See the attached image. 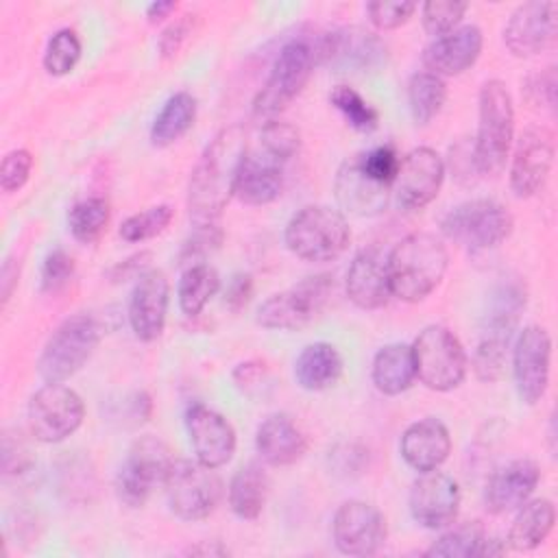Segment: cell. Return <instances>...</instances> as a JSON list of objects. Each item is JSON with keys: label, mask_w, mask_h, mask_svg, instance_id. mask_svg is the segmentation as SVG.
Returning a JSON list of instances; mask_svg holds the SVG:
<instances>
[{"label": "cell", "mask_w": 558, "mask_h": 558, "mask_svg": "<svg viewBox=\"0 0 558 558\" xmlns=\"http://www.w3.org/2000/svg\"><path fill=\"white\" fill-rule=\"evenodd\" d=\"M255 447L264 462L272 466H288L305 456L307 438L290 416L270 414L257 427Z\"/></svg>", "instance_id": "27"}, {"label": "cell", "mask_w": 558, "mask_h": 558, "mask_svg": "<svg viewBox=\"0 0 558 558\" xmlns=\"http://www.w3.org/2000/svg\"><path fill=\"white\" fill-rule=\"evenodd\" d=\"M523 307H525V290L519 283H504L493 296L490 310L484 318L482 338L510 342Z\"/></svg>", "instance_id": "34"}, {"label": "cell", "mask_w": 558, "mask_h": 558, "mask_svg": "<svg viewBox=\"0 0 558 558\" xmlns=\"http://www.w3.org/2000/svg\"><path fill=\"white\" fill-rule=\"evenodd\" d=\"M316 65L314 41L294 37L279 50L272 70L253 100V113L264 120H275L305 87Z\"/></svg>", "instance_id": "6"}, {"label": "cell", "mask_w": 558, "mask_h": 558, "mask_svg": "<svg viewBox=\"0 0 558 558\" xmlns=\"http://www.w3.org/2000/svg\"><path fill=\"white\" fill-rule=\"evenodd\" d=\"M185 427L194 456L201 464L220 469L233 458L238 445L235 429L220 412L205 403H192L185 410Z\"/></svg>", "instance_id": "20"}, {"label": "cell", "mask_w": 558, "mask_h": 558, "mask_svg": "<svg viewBox=\"0 0 558 558\" xmlns=\"http://www.w3.org/2000/svg\"><path fill=\"white\" fill-rule=\"evenodd\" d=\"M556 72L554 68H547L545 72L532 76L527 81V98L532 105H538V107H554L556 102Z\"/></svg>", "instance_id": "49"}, {"label": "cell", "mask_w": 558, "mask_h": 558, "mask_svg": "<svg viewBox=\"0 0 558 558\" xmlns=\"http://www.w3.org/2000/svg\"><path fill=\"white\" fill-rule=\"evenodd\" d=\"M466 9H469V4L458 2V0H429L421 7L423 28L434 37L447 35L458 28Z\"/></svg>", "instance_id": "43"}, {"label": "cell", "mask_w": 558, "mask_h": 558, "mask_svg": "<svg viewBox=\"0 0 558 558\" xmlns=\"http://www.w3.org/2000/svg\"><path fill=\"white\" fill-rule=\"evenodd\" d=\"M357 157H360L362 168L375 181H379L384 185H390V187L395 185V179H397V172H399V166H401V157L395 150V146L381 144V146H375L371 150L357 153Z\"/></svg>", "instance_id": "45"}, {"label": "cell", "mask_w": 558, "mask_h": 558, "mask_svg": "<svg viewBox=\"0 0 558 558\" xmlns=\"http://www.w3.org/2000/svg\"><path fill=\"white\" fill-rule=\"evenodd\" d=\"M244 157L246 135L240 124L220 129L201 153L187 192L190 220L196 231L220 227V216L235 194V181Z\"/></svg>", "instance_id": "1"}, {"label": "cell", "mask_w": 558, "mask_h": 558, "mask_svg": "<svg viewBox=\"0 0 558 558\" xmlns=\"http://www.w3.org/2000/svg\"><path fill=\"white\" fill-rule=\"evenodd\" d=\"M416 9L418 4L408 0H375L366 4L368 20L379 31H395L403 26L414 15Z\"/></svg>", "instance_id": "46"}, {"label": "cell", "mask_w": 558, "mask_h": 558, "mask_svg": "<svg viewBox=\"0 0 558 558\" xmlns=\"http://www.w3.org/2000/svg\"><path fill=\"white\" fill-rule=\"evenodd\" d=\"M486 530L480 521H466L442 532L425 551V556H442V558H473L482 556V547L486 541Z\"/></svg>", "instance_id": "37"}, {"label": "cell", "mask_w": 558, "mask_h": 558, "mask_svg": "<svg viewBox=\"0 0 558 558\" xmlns=\"http://www.w3.org/2000/svg\"><path fill=\"white\" fill-rule=\"evenodd\" d=\"M283 190V170L281 163L268 155H248L244 157L238 181L235 196L246 205H268Z\"/></svg>", "instance_id": "28"}, {"label": "cell", "mask_w": 558, "mask_h": 558, "mask_svg": "<svg viewBox=\"0 0 558 558\" xmlns=\"http://www.w3.org/2000/svg\"><path fill=\"white\" fill-rule=\"evenodd\" d=\"M11 270H13V262L7 259L4 266H2V301L4 303L9 301V296L13 292V286H15V279H17V270L15 272H11Z\"/></svg>", "instance_id": "53"}, {"label": "cell", "mask_w": 558, "mask_h": 558, "mask_svg": "<svg viewBox=\"0 0 558 558\" xmlns=\"http://www.w3.org/2000/svg\"><path fill=\"white\" fill-rule=\"evenodd\" d=\"M109 203L100 196H89L72 205V209L68 211V227L74 240L89 244L100 238V233L109 225Z\"/></svg>", "instance_id": "38"}, {"label": "cell", "mask_w": 558, "mask_h": 558, "mask_svg": "<svg viewBox=\"0 0 558 558\" xmlns=\"http://www.w3.org/2000/svg\"><path fill=\"white\" fill-rule=\"evenodd\" d=\"M270 495V475L268 471L257 464V462H248L244 466H240L231 482H229V508L235 517L253 521L262 514L266 501Z\"/></svg>", "instance_id": "30"}, {"label": "cell", "mask_w": 558, "mask_h": 558, "mask_svg": "<svg viewBox=\"0 0 558 558\" xmlns=\"http://www.w3.org/2000/svg\"><path fill=\"white\" fill-rule=\"evenodd\" d=\"M174 9H177V4L172 0H157L146 7V17H148V22L157 24V22H163L166 17H170V13Z\"/></svg>", "instance_id": "52"}, {"label": "cell", "mask_w": 558, "mask_h": 558, "mask_svg": "<svg viewBox=\"0 0 558 558\" xmlns=\"http://www.w3.org/2000/svg\"><path fill=\"white\" fill-rule=\"evenodd\" d=\"M418 381L436 392L458 388L466 375V353L453 331L442 325H427L412 344Z\"/></svg>", "instance_id": "7"}, {"label": "cell", "mask_w": 558, "mask_h": 558, "mask_svg": "<svg viewBox=\"0 0 558 558\" xmlns=\"http://www.w3.org/2000/svg\"><path fill=\"white\" fill-rule=\"evenodd\" d=\"M342 377V355L331 342H312L294 360V379L310 392H320Z\"/></svg>", "instance_id": "29"}, {"label": "cell", "mask_w": 558, "mask_h": 558, "mask_svg": "<svg viewBox=\"0 0 558 558\" xmlns=\"http://www.w3.org/2000/svg\"><path fill=\"white\" fill-rule=\"evenodd\" d=\"M102 336L100 323L89 314L65 318L44 344L37 373L46 384H63L92 357Z\"/></svg>", "instance_id": "5"}, {"label": "cell", "mask_w": 558, "mask_h": 558, "mask_svg": "<svg viewBox=\"0 0 558 558\" xmlns=\"http://www.w3.org/2000/svg\"><path fill=\"white\" fill-rule=\"evenodd\" d=\"M163 486L170 510L183 521L207 519L222 497V482L216 469L198 460H174Z\"/></svg>", "instance_id": "11"}, {"label": "cell", "mask_w": 558, "mask_h": 558, "mask_svg": "<svg viewBox=\"0 0 558 558\" xmlns=\"http://www.w3.org/2000/svg\"><path fill=\"white\" fill-rule=\"evenodd\" d=\"M201 551H203V554H216V556H225V554H227V549H225V547H218V545H216L214 549L207 547V545H205V547H192V549H190V554H201Z\"/></svg>", "instance_id": "54"}, {"label": "cell", "mask_w": 558, "mask_h": 558, "mask_svg": "<svg viewBox=\"0 0 558 558\" xmlns=\"http://www.w3.org/2000/svg\"><path fill=\"white\" fill-rule=\"evenodd\" d=\"M333 192L342 214L368 218V216L381 214L388 207L392 187L375 181L362 168L360 157L353 155L338 168Z\"/></svg>", "instance_id": "21"}, {"label": "cell", "mask_w": 558, "mask_h": 558, "mask_svg": "<svg viewBox=\"0 0 558 558\" xmlns=\"http://www.w3.org/2000/svg\"><path fill=\"white\" fill-rule=\"evenodd\" d=\"M551 338L538 325H527L512 349V375L521 401L534 405L543 399L549 384Z\"/></svg>", "instance_id": "15"}, {"label": "cell", "mask_w": 558, "mask_h": 558, "mask_svg": "<svg viewBox=\"0 0 558 558\" xmlns=\"http://www.w3.org/2000/svg\"><path fill=\"white\" fill-rule=\"evenodd\" d=\"M556 508L549 499H527L517 508V514L510 523L506 545L512 551L536 549L554 530Z\"/></svg>", "instance_id": "32"}, {"label": "cell", "mask_w": 558, "mask_h": 558, "mask_svg": "<svg viewBox=\"0 0 558 558\" xmlns=\"http://www.w3.org/2000/svg\"><path fill=\"white\" fill-rule=\"evenodd\" d=\"M286 246L305 262H331L351 240L344 214L329 205H305L286 225Z\"/></svg>", "instance_id": "4"}, {"label": "cell", "mask_w": 558, "mask_h": 558, "mask_svg": "<svg viewBox=\"0 0 558 558\" xmlns=\"http://www.w3.org/2000/svg\"><path fill=\"white\" fill-rule=\"evenodd\" d=\"M329 275H312L301 279L296 286L268 296L257 307V325L264 329L296 331L307 327L327 305L331 294Z\"/></svg>", "instance_id": "8"}, {"label": "cell", "mask_w": 558, "mask_h": 558, "mask_svg": "<svg viewBox=\"0 0 558 558\" xmlns=\"http://www.w3.org/2000/svg\"><path fill=\"white\" fill-rule=\"evenodd\" d=\"M514 137V107L506 83L490 78L477 96V133L473 163L480 174L497 177L508 161Z\"/></svg>", "instance_id": "3"}, {"label": "cell", "mask_w": 558, "mask_h": 558, "mask_svg": "<svg viewBox=\"0 0 558 558\" xmlns=\"http://www.w3.org/2000/svg\"><path fill=\"white\" fill-rule=\"evenodd\" d=\"M347 296L362 310H377L392 296L388 279V253L368 246L355 253L347 270Z\"/></svg>", "instance_id": "24"}, {"label": "cell", "mask_w": 558, "mask_h": 558, "mask_svg": "<svg viewBox=\"0 0 558 558\" xmlns=\"http://www.w3.org/2000/svg\"><path fill=\"white\" fill-rule=\"evenodd\" d=\"M440 229L449 240L484 251L508 240L512 233V216L493 198H473L449 209L440 220Z\"/></svg>", "instance_id": "9"}, {"label": "cell", "mask_w": 558, "mask_h": 558, "mask_svg": "<svg viewBox=\"0 0 558 558\" xmlns=\"http://www.w3.org/2000/svg\"><path fill=\"white\" fill-rule=\"evenodd\" d=\"M253 294V279L251 275H235L229 286H227V292H225V301L229 307L233 310H240L242 305L248 303Z\"/></svg>", "instance_id": "51"}, {"label": "cell", "mask_w": 558, "mask_h": 558, "mask_svg": "<svg viewBox=\"0 0 558 558\" xmlns=\"http://www.w3.org/2000/svg\"><path fill=\"white\" fill-rule=\"evenodd\" d=\"M484 35L480 26L466 24L436 37L423 50V65L436 76H458L469 70L482 54Z\"/></svg>", "instance_id": "25"}, {"label": "cell", "mask_w": 558, "mask_h": 558, "mask_svg": "<svg viewBox=\"0 0 558 558\" xmlns=\"http://www.w3.org/2000/svg\"><path fill=\"white\" fill-rule=\"evenodd\" d=\"M220 290V277L209 264H192L183 270L177 288L179 307L185 316H198Z\"/></svg>", "instance_id": "35"}, {"label": "cell", "mask_w": 558, "mask_h": 558, "mask_svg": "<svg viewBox=\"0 0 558 558\" xmlns=\"http://www.w3.org/2000/svg\"><path fill=\"white\" fill-rule=\"evenodd\" d=\"M447 100V83L432 72H416L408 83V105L416 124H429Z\"/></svg>", "instance_id": "36"}, {"label": "cell", "mask_w": 558, "mask_h": 558, "mask_svg": "<svg viewBox=\"0 0 558 558\" xmlns=\"http://www.w3.org/2000/svg\"><path fill=\"white\" fill-rule=\"evenodd\" d=\"M259 144L264 155H268L270 159L283 163L290 157H294L301 148V135L296 131V126L281 122V120H268L262 129L259 135Z\"/></svg>", "instance_id": "42"}, {"label": "cell", "mask_w": 558, "mask_h": 558, "mask_svg": "<svg viewBox=\"0 0 558 558\" xmlns=\"http://www.w3.org/2000/svg\"><path fill=\"white\" fill-rule=\"evenodd\" d=\"M192 17L194 15H181L179 20L170 22L161 37H159V52L161 57H174L179 52V48L183 46V41L187 39L190 31H192Z\"/></svg>", "instance_id": "50"}, {"label": "cell", "mask_w": 558, "mask_h": 558, "mask_svg": "<svg viewBox=\"0 0 558 558\" xmlns=\"http://www.w3.org/2000/svg\"><path fill=\"white\" fill-rule=\"evenodd\" d=\"M510 342L482 338L475 353H473V371L482 381H497L504 375L506 357H508Z\"/></svg>", "instance_id": "44"}, {"label": "cell", "mask_w": 558, "mask_h": 558, "mask_svg": "<svg viewBox=\"0 0 558 558\" xmlns=\"http://www.w3.org/2000/svg\"><path fill=\"white\" fill-rule=\"evenodd\" d=\"M541 469L530 458H517L501 464L486 482L484 488V504L493 514L514 512L523 506L534 488L538 486Z\"/></svg>", "instance_id": "23"}, {"label": "cell", "mask_w": 558, "mask_h": 558, "mask_svg": "<svg viewBox=\"0 0 558 558\" xmlns=\"http://www.w3.org/2000/svg\"><path fill=\"white\" fill-rule=\"evenodd\" d=\"M408 508L418 525L427 530L447 527L458 517L460 486L447 473L425 471L410 486Z\"/></svg>", "instance_id": "17"}, {"label": "cell", "mask_w": 558, "mask_h": 558, "mask_svg": "<svg viewBox=\"0 0 558 558\" xmlns=\"http://www.w3.org/2000/svg\"><path fill=\"white\" fill-rule=\"evenodd\" d=\"M371 377L381 395L395 397L405 392L416 379L412 347L403 342L381 347L373 357Z\"/></svg>", "instance_id": "31"}, {"label": "cell", "mask_w": 558, "mask_h": 558, "mask_svg": "<svg viewBox=\"0 0 558 558\" xmlns=\"http://www.w3.org/2000/svg\"><path fill=\"white\" fill-rule=\"evenodd\" d=\"M170 286L161 270H144L129 299V325L137 340L153 342L161 336L168 314Z\"/></svg>", "instance_id": "22"}, {"label": "cell", "mask_w": 558, "mask_h": 558, "mask_svg": "<svg viewBox=\"0 0 558 558\" xmlns=\"http://www.w3.org/2000/svg\"><path fill=\"white\" fill-rule=\"evenodd\" d=\"M449 255L432 233L416 231L401 238L388 253V279L392 296L418 303L438 288L447 272Z\"/></svg>", "instance_id": "2"}, {"label": "cell", "mask_w": 558, "mask_h": 558, "mask_svg": "<svg viewBox=\"0 0 558 558\" xmlns=\"http://www.w3.org/2000/svg\"><path fill=\"white\" fill-rule=\"evenodd\" d=\"M172 216H174V209L170 205H155L144 211H137V214L129 216L126 220H122L120 238L131 244L150 240L168 229Z\"/></svg>", "instance_id": "40"}, {"label": "cell", "mask_w": 558, "mask_h": 558, "mask_svg": "<svg viewBox=\"0 0 558 558\" xmlns=\"http://www.w3.org/2000/svg\"><path fill=\"white\" fill-rule=\"evenodd\" d=\"M556 2H523L519 4L506 28L504 41L514 57H536L554 46L556 39Z\"/></svg>", "instance_id": "19"}, {"label": "cell", "mask_w": 558, "mask_h": 558, "mask_svg": "<svg viewBox=\"0 0 558 558\" xmlns=\"http://www.w3.org/2000/svg\"><path fill=\"white\" fill-rule=\"evenodd\" d=\"M401 458L418 473L438 469L451 453V436L442 421L427 416L405 427L399 442Z\"/></svg>", "instance_id": "26"}, {"label": "cell", "mask_w": 558, "mask_h": 558, "mask_svg": "<svg viewBox=\"0 0 558 558\" xmlns=\"http://www.w3.org/2000/svg\"><path fill=\"white\" fill-rule=\"evenodd\" d=\"M331 534L338 551L347 556H373L386 543V517L371 504L344 501L331 521Z\"/></svg>", "instance_id": "13"}, {"label": "cell", "mask_w": 558, "mask_h": 558, "mask_svg": "<svg viewBox=\"0 0 558 558\" xmlns=\"http://www.w3.org/2000/svg\"><path fill=\"white\" fill-rule=\"evenodd\" d=\"M81 59V39L72 28L57 31L46 46L44 68L52 76H65Z\"/></svg>", "instance_id": "39"}, {"label": "cell", "mask_w": 558, "mask_h": 558, "mask_svg": "<svg viewBox=\"0 0 558 558\" xmlns=\"http://www.w3.org/2000/svg\"><path fill=\"white\" fill-rule=\"evenodd\" d=\"M442 181H445L442 157L429 146L412 148L401 159V166L392 185L397 205L403 211L423 209L438 196Z\"/></svg>", "instance_id": "14"}, {"label": "cell", "mask_w": 558, "mask_h": 558, "mask_svg": "<svg viewBox=\"0 0 558 558\" xmlns=\"http://www.w3.org/2000/svg\"><path fill=\"white\" fill-rule=\"evenodd\" d=\"M72 275H74V259L63 248H54L46 255L41 266V290L57 292L70 281Z\"/></svg>", "instance_id": "48"}, {"label": "cell", "mask_w": 558, "mask_h": 558, "mask_svg": "<svg viewBox=\"0 0 558 558\" xmlns=\"http://www.w3.org/2000/svg\"><path fill=\"white\" fill-rule=\"evenodd\" d=\"M196 120V98L190 92L172 94L150 126V142L155 146H170L183 137Z\"/></svg>", "instance_id": "33"}, {"label": "cell", "mask_w": 558, "mask_h": 558, "mask_svg": "<svg viewBox=\"0 0 558 558\" xmlns=\"http://www.w3.org/2000/svg\"><path fill=\"white\" fill-rule=\"evenodd\" d=\"M331 105L342 113V118L349 122V126H353L355 131H373L377 126V111L349 85H338L333 87V92L329 94Z\"/></svg>", "instance_id": "41"}, {"label": "cell", "mask_w": 558, "mask_h": 558, "mask_svg": "<svg viewBox=\"0 0 558 558\" xmlns=\"http://www.w3.org/2000/svg\"><path fill=\"white\" fill-rule=\"evenodd\" d=\"M174 458L168 445L157 436L137 438L116 475V495L129 508H140L150 497L157 484L166 482V475Z\"/></svg>", "instance_id": "10"}, {"label": "cell", "mask_w": 558, "mask_h": 558, "mask_svg": "<svg viewBox=\"0 0 558 558\" xmlns=\"http://www.w3.org/2000/svg\"><path fill=\"white\" fill-rule=\"evenodd\" d=\"M554 135L545 126H530L517 140L510 159V190L519 198L534 196L554 166Z\"/></svg>", "instance_id": "16"}, {"label": "cell", "mask_w": 558, "mask_h": 558, "mask_svg": "<svg viewBox=\"0 0 558 558\" xmlns=\"http://www.w3.org/2000/svg\"><path fill=\"white\" fill-rule=\"evenodd\" d=\"M316 63H329L333 68L349 70H368L384 61L386 46L384 41L360 26L333 28L323 33L314 41Z\"/></svg>", "instance_id": "18"}, {"label": "cell", "mask_w": 558, "mask_h": 558, "mask_svg": "<svg viewBox=\"0 0 558 558\" xmlns=\"http://www.w3.org/2000/svg\"><path fill=\"white\" fill-rule=\"evenodd\" d=\"M33 170V155L26 148H15L2 157L0 185L4 192H17L24 187Z\"/></svg>", "instance_id": "47"}, {"label": "cell", "mask_w": 558, "mask_h": 558, "mask_svg": "<svg viewBox=\"0 0 558 558\" xmlns=\"http://www.w3.org/2000/svg\"><path fill=\"white\" fill-rule=\"evenodd\" d=\"M85 418V403L76 390L65 384H46L33 392L26 421L28 432L39 442H61L70 438Z\"/></svg>", "instance_id": "12"}]
</instances>
